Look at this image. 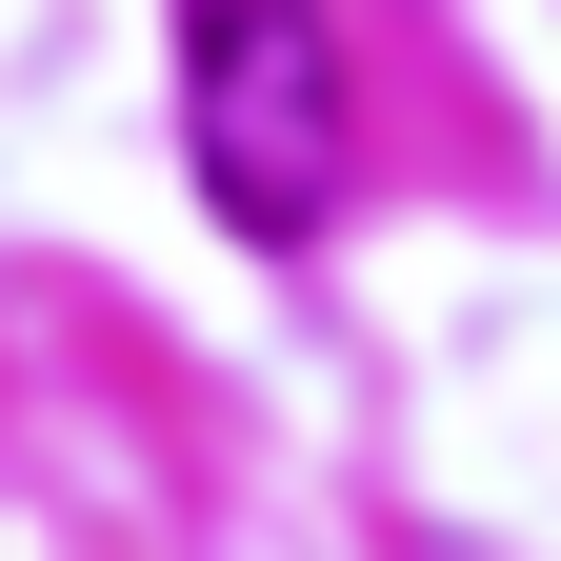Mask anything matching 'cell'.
<instances>
[{"mask_svg":"<svg viewBox=\"0 0 561 561\" xmlns=\"http://www.w3.org/2000/svg\"><path fill=\"white\" fill-rule=\"evenodd\" d=\"M181 161L241 241H321L341 161H362V81H341L321 0H181Z\"/></svg>","mask_w":561,"mask_h":561,"instance_id":"cell-1","label":"cell"}]
</instances>
